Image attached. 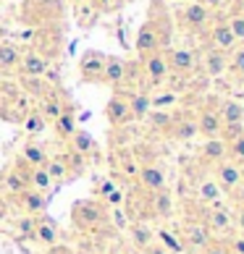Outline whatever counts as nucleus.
Wrapping results in <instances>:
<instances>
[{"mask_svg": "<svg viewBox=\"0 0 244 254\" xmlns=\"http://www.w3.org/2000/svg\"><path fill=\"white\" fill-rule=\"evenodd\" d=\"M29 171H32V168L18 157L11 171L3 173V189H5V194L18 196V194H24L26 189H29Z\"/></svg>", "mask_w": 244, "mask_h": 254, "instance_id": "obj_4", "label": "nucleus"}, {"mask_svg": "<svg viewBox=\"0 0 244 254\" xmlns=\"http://www.w3.org/2000/svg\"><path fill=\"white\" fill-rule=\"evenodd\" d=\"M210 48L221 50V53H231L237 48V40H234V34H231L226 21H218V24L210 26Z\"/></svg>", "mask_w": 244, "mask_h": 254, "instance_id": "obj_13", "label": "nucleus"}, {"mask_svg": "<svg viewBox=\"0 0 244 254\" xmlns=\"http://www.w3.org/2000/svg\"><path fill=\"white\" fill-rule=\"evenodd\" d=\"M124 79H126V63L121 61V58H116V55H105V65H102V81L118 87Z\"/></svg>", "mask_w": 244, "mask_h": 254, "instance_id": "obj_18", "label": "nucleus"}, {"mask_svg": "<svg viewBox=\"0 0 244 254\" xmlns=\"http://www.w3.org/2000/svg\"><path fill=\"white\" fill-rule=\"evenodd\" d=\"M142 252H145V254H168V252H165V247H163V244H161V241H155V239L150 241V244H147V247H145Z\"/></svg>", "mask_w": 244, "mask_h": 254, "instance_id": "obj_43", "label": "nucleus"}, {"mask_svg": "<svg viewBox=\"0 0 244 254\" xmlns=\"http://www.w3.org/2000/svg\"><path fill=\"white\" fill-rule=\"evenodd\" d=\"M29 189L40 191V194H48L53 189V178L48 176L45 168H32L29 171Z\"/></svg>", "mask_w": 244, "mask_h": 254, "instance_id": "obj_29", "label": "nucleus"}, {"mask_svg": "<svg viewBox=\"0 0 244 254\" xmlns=\"http://www.w3.org/2000/svg\"><path fill=\"white\" fill-rule=\"evenodd\" d=\"M229 196H231V199L237 202L239 207H244V181H242V184H239V186H237V189H234Z\"/></svg>", "mask_w": 244, "mask_h": 254, "instance_id": "obj_44", "label": "nucleus"}, {"mask_svg": "<svg viewBox=\"0 0 244 254\" xmlns=\"http://www.w3.org/2000/svg\"><path fill=\"white\" fill-rule=\"evenodd\" d=\"M184 24L186 26H192V29H202V26H208L210 24V11H208V5L205 3H189L184 8Z\"/></svg>", "mask_w": 244, "mask_h": 254, "instance_id": "obj_17", "label": "nucleus"}, {"mask_svg": "<svg viewBox=\"0 0 244 254\" xmlns=\"http://www.w3.org/2000/svg\"><path fill=\"white\" fill-rule=\"evenodd\" d=\"M126 100H129V116H131V118H137V121L147 118V113L153 110L147 92H134V95H129Z\"/></svg>", "mask_w": 244, "mask_h": 254, "instance_id": "obj_25", "label": "nucleus"}, {"mask_svg": "<svg viewBox=\"0 0 244 254\" xmlns=\"http://www.w3.org/2000/svg\"><path fill=\"white\" fill-rule=\"evenodd\" d=\"M197 131H200V136L205 139H215L223 134V126H221V116L215 108H202L200 116H197Z\"/></svg>", "mask_w": 244, "mask_h": 254, "instance_id": "obj_10", "label": "nucleus"}, {"mask_svg": "<svg viewBox=\"0 0 244 254\" xmlns=\"http://www.w3.org/2000/svg\"><path fill=\"white\" fill-rule=\"evenodd\" d=\"M202 68H205V73H208V76H213V79L223 76V73L229 71V55L210 48L208 53L202 55Z\"/></svg>", "mask_w": 244, "mask_h": 254, "instance_id": "obj_15", "label": "nucleus"}, {"mask_svg": "<svg viewBox=\"0 0 244 254\" xmlns=\"http://www.w3.org/2000/svg\"><path fill=\"white\" fill-rule=\"evenodd\" d=\"M131 233H134V241L139 244V249H145L147 244L153 241V233H147L145 225H134V228H131Z\"/></svg>", "mask_w": 244, "mask_h": 254, "instance_id": "obj_39", "label": "nucleus"}, {"mask_svg": "<svg viewBox=\"0 0 244 254\" xmlns=\"http://www.w3.org/2000/svg\"><path fill=\"white\" fill-rule=\"evenodd\" d=\"M226 24H229L231 34H234V40H237V42H244V13H234Z\"/></svg>", "mask_w": 244, "mask_h": 254, "instance_id": "obj_36", "label": "nucleus"}, {"mask_svg": "<svg viewBox=\"0 0 244 254\" xmlns=\"http://www.w3.org/2000/svg\"><path fill=\"white\" fill-rule=\"evenodd\" d=\"M165 63H168V71H173V73H189L197 68V53L189 50V48H176L165 55Z\"/></svg>", "mask_w": 244, "mask_h": 254, "instance_id": "obj_7", "label": "nucleus"}, {"mask_svg": "<svg viewBox=\"0 0 244 254\" xmlns=\"http://www.w3.org/2000/svg\"><path fill=\"white\" fill-rule=\"evenodd\" d=\"M102 65H105V55H102V53H97V50L84 53L81 61H79L81 79H84V81H92V84L102 81Z\"/></svg>", "mask_w": 244, "mask_h": 254, "instance_id": "obj_8", "label": "nucleus"}, {"mask_svg": "<svg viewBox=\"0 0 244 254\" xmlns=\"http://www.w3.org/2000/svg\"><path fill=\"white\" fill-rule=\"evenodd\" d=\"M63 110H66V108H63V102H61L58 97H53V95H50V97H45V100H42V105H40V113H42V118H45V121H55Z\"/></svg>", "mask_w": 244, "mask_h": 254, "instance_id": "obj_32", "label": "nucleus"}, {"mask_svg": "<svg viewBox=\"0 0 244 254\" xmlns=\"http://www.w3.org/2000/svg\"><path fill=\"white\" fill-rule=\"evenodd\" d=\"M124 3V0H97V5H100V11H116V8Z\"/></svg>", "mask_w": 244, "mask_h": 254, "instance_id": "obj_45", "label": "nucleus"}, {"mask_svg": "<svg viewBox=\"0 0 244 254\" xmlns=\"http://www.w3.org/2000/svg\"><path fill=\"white\" fill-rule=\"evenodd\" d=\"M34 225H37V220L32 218V215H29V218H24V220H18V228H21V233H26V236H32V233H34Z\"/></svg>", "mask_w": 244, "mask_h": 254, "instance_id": "obj_42", "label": "nucleus"}, {"mask_svg": "<svg viewBox=\"0 0 244 254\" xmlns=\"http://www.w3.org/2000/svg\"><path fill=\"white\" fill-rule=\"evenodd\" d=\"M176 102H179V95H176V92H161V95H150V105H153V110H171Z\"/></svg>", "mask_w": 244, "mask_h": 254, "instance_id": "obj_33", "label": "nucleus"}, {"mask_svg": "<svg viewBox=\"0 0 244 254\" xmlns=\"http://www.w3.org/2000/svg\"><path fill=\"white\" fill-rule=\"evenodd\" d=\"M16 199L26 210V215H40V212L48 210V196L40 194V191H34V189H26L24 194H18Z\"/></svg>", "mask_w": 244, "mask_h": 254, "instance_id": "obj_20", "label": "nucleus"}, {"mask_svg": "<svg viewBox=\"0 0 244 254\" xmlns=\"http://www.w3.org/2000/svg\"><path fill=\"white\" fill-rule=\"evenodd\" d=\"M226 247L231 254H244V236L242 233H231L229 241H226Z\"/></svg>", "mask_w": 244, "mask_h": 254, "instance_id": "obj_40", "label": "nucleus"}, {"mask_svg": "<svg viewBox=\"0 0 244 254\" xmlns=\"http://www.w3.org/2000/svg\"><path fill=\"white\" fill-rule=\"evenodd\" d=\"M215 184L221 186V191L223 194H231L237 186L244 181V176H242V163H237V160H221V163H215Z\"/></svg>", "mask_w": 244, "mask_h": 254, "instance_id": "obj_2", "label": "nucleus"}, {"mask_svg": "<svg viewBox=\"0 0 244 254\" xmlns=\"http://www.w3.org/2000/svg\"><path fill=\"white\" fill-rule=\"evenodd\" d=\"M158 239H161V244L165 247V252H168V254H171V252H184V244H181V239L171 236L168 231H161V233H158Z\"/></svg>", "mask_w": 244, "mask_h": 254, "instance_id": "obj_37", "label": "nucleus"}, {"mask_svg": "<svg viewBox=\"0 0 244 254\" xmlns=\"http://www.w3.org/2000/svg\"><path fill=\"white\" fill-rule=\"evenodd\" d=\"M200 155H202L205 163L215 165V163H221V160H226V157H229V142H226L223 136L205 139V144H202V149H200Z\"/></svg>", "mask_w": 244, "mask_h": 254, "instance_id": "obj_16", "label": "nucleus"}, {"mask_svg": "<svg viewBox=\"0 0 244 254\" xmlns=\"http://www.w3.org/2000/svg\"><path fill=\"white\" fill-rule=\"evenodd\" d=\"M45 171H48V176L53 178V184L55 181H63L66 176H69V165H66V157H53V160H48V163L42 165Z\"/></svg>", "mask_w": 244, "mask_h": 254, "instance_id": "obj_31", "label": "nucleus"}, {"mask_svg": "<svg viewBox=\"0 0 244 254\" xmlns=\"http://www.w3.org/2000/svg\"><path fill=\"white\" fill-rule=\"evenodd\" d=\"M155 50H161V26H158L155 18H150L137 32V53L145 58V55L155 53Z\"/></svg>", "mask_w": 244, "mask_h": 254, "instance_id": "obj_5", "label": "nucleus"}, {"mask_svg": "<svg viewBox=\"0 0 244 254\" xmlns=\"http://www.w3.org/2000/svg\"><path fill=\"white\" fill-rule=\"evenodd\" d=\"M137 181H139V186H142L147 194L165 189V173H163V168H161V165H155V163H147V165L139 168Z\"/></svg>", "mask_w": 244, "mask_h": 254, "instance_id": "obj_9", "label": "nucleus"}, {"mask_svg": "<svg viewBox=\"0 0 244 254\" xmlns=\"http://www.w3.org/2000/svg\"><path fill=\"white\" fill-rule=\"evenodd\" d=\"M173 121H176V116L171 110H150L147 113V124L153 131H158V134H171Z\"/></svg>", "mask_w": 244, "mask_h": 254, "instance_id": "obj_21", "label": "nucleus"}, {"mask_svg": "<svg viewBox=\"0 0 244 254\" xmlns=\"http://www.w3.org/2000/svg\"><path fill=\"white\" fill-rule=\"evenodd\" d=\"M200 223L208 228L210 236H231V233H234V218H231V212L221 202L218 204H210L208 210H205Z\"/></svg>", "mask_w": 244, "mask_h": 254, "instance_id": "obj_1", "label": "nucleus"}, {"mask_svg": "<svg viewBox=\"0 0 244 254\" xmlns=\"http://www.w3.org/2000/svg\"><path fill=\"white\" fill-rule=\"evenodd\" d=\"M74 223L79 225V228H95V225H100L102 220H105V207H102L100 202H77L74 204V212H71Z\"/></svg>", "mask_w": 244, "mask_h": 254, "instance_id": "obj_3", "label": "nucleus"}, {"mask_svg": "<svg viewBox=\"0 0 244 254\" xmlns=\"http://www.w3.org/2000/svg\"><path fill=\"white\" fill-rule=\"evenodd\" d=\"M53 126H55V134H58L61 139H66V142L77 134V118H74L71 110H63L61 116L53 121Z\"/></svg>", "mask_w": 244, "mask_h": 254, "instance_id": "obj_26", "label": "nucleus"}, {"mask_svg": "<svg viewBox=\"0 0 244 254\" xmlns=\"http://www.w3.org/2000/svg\"><path fill=\"white\" fill-rule=\"evenodd\" d=\"M18 61H21V55H18L16 45H11V42H0V68H3V71L18 68Z\"/></svg>", "mask_w": 244, "mask_h": 254, "instance_id": "obj_30", "label": "nucleus"}, {"mask_svg": "<svg viewBox=\"0 0 244 254\" xmlns=\"http://www.w3.org/2000/svg\"><path fill=\"white\" fill-rule=\"evenodd\" d=\"M168 136L179 139V142H189V139L200 136V131H197V118H176Z\"/></svg>", "mask_w": 244, "mask_h": 254, "instance_id": "obj_23", "label": "nucleus"}, {"mask_svg": "<svg viewBox=\"0 0 244 254\" xmlns=\"http://www.w3.org/2000/svg\"><path fill=\"white\" fill-rule=\"evenodd\" d=\"M229 68L237 76H244V48H234V55L229 58Z\"/></svg>", "mask_w": 244, "mask_h": 254, "instance_id": "obj_38", "label": "nucleus"}, {"mask_svg": "<svg viewBox=\"0 0 244 254\" xmlns=\"http://www.w3.org/2000/svg\"><path fill=\"white\" fill-rule=\"evenodd\" d=\"M197 196H200V202L205 204H218L223 199V191H221V186L215 184V178H202L200 184H197Z\"/></svg>", "mask_w": 244, "mask_h": 254, "instance_id": "obj_22", "label": "nucleus"}, {"mask_svg": "<svg viewBox=\"0 0 244 254\" xmlns=\"http://www.w3.org/2000/svg\"><path fill=\"white\" fill-rule=\"evenodd\" d=\"M210 241H213V236L208 233V228H205L202 223H189L181 231V244H184V249H189V252H205L210 247Z\"/></svg>", "mask_w": 244, "mask_h": 254, "instance_id": "obj_6", "label": "nucleus"}, {"mask_svg": "<svg viewBox=\"0 0 244 254\" xmlns=\"http://www.w3.org/2000/svg\"><path fill=\"white\" fill-rule=\"evenodd\" d=\"M105 118H108L110 126H124L126 121L131 118L129 116V100L124 95H113L108 100V105H105Z\"/></svg>", "mask_w": 244, "mask_h": 254, "instance_id": "obj_14", "label": "nucleus"}, {"mask_svg": "<svg viewBox=\"0 0 244 254\" xmlns=\"http://www.w3.org/2000/svg\"><path fill=\"white\" fill-rule=\"evenodd\" d=\"M237 223H239V233L244 236V207H239V215H237Z\"/></svg>", "mask_w": 244, "mask_h": 254, "instance_id": "obj_46", "label": "nucleus"}, {"mask_svg": "<svg viewBox=\"0 0 244 254\" xmlns=\"http://www.w3.org/2000/svg\"><path fill=\"white\" fill-rule=\"evenodd\" d=\"M69 144H71V152L89 157V155H92V149H95V139H92V136L87 134V131L77 128V134H74V136L69 139Z\"/></svg>", "mask_w": 244, "mask_h": 254, "instance_id": "obj_28", "label": "nucleus"}, {"mask_svg": "<svg viewBox=\"0 0 244 254\" xmlns=\"http://www.w3.org/2000/svg\"><path fill=\"white\" fill-rule=\"evenodd\" d=\"M229 157L237 160V163H244V131L229 139Z\"/></svg>", "mask_w": 244, "mask_h": 254, "instance_id": "obj_35", "label": "nucleus"}, {"mask_svg": "<svg viewBox=\"0 0 244 254\" xmlns=\"http://www.w3.org/2000/svg\"><path fill=\"white\" fill-rule=\"evenodd\" d=\"M18 65H21V71L26 73V76H32V79H37V76H42L45 71H48V61L42 58V55H37V53H26L21 61H18Z\"/></svg>", "mask_w": 244, "mask_h": 254, "instance_id": "obj_24", "label": "nucleus"}, {"mask_svg": "<svg viewBox=\"0 0 244 254\" xmlns=\"http://www.w3.org/2000/svg\"><path fill=\"white\" fill-rule=\"evenodd\" d=\"M202 254H231V252H229V247L223 241H210V247L205 249Z\"/></svg>", "mask_w": 244, "mask_h": 254, "instance_id": "obj_41", "label": "nucleus"}, {"mask_svg": "<svg viewBox=\"0 0 244 254\" xmlns=\"http://www.w3.org/2000/svg\"><path fill=\"white\" fill-rule=\"evenodd\" d=\"M229 0H205V5H213V8H221V5H226Z\"/></svg>", "mask_w": 244, "mask_h": 254, "instance_id": "obj_47", "label": "nucleus"}, {"mask_svg": "<svg viewBox=\"0 0 244 254\" xmlns=\"http://www.w3.org/2000/svg\"><path fill=\"white\" fill-rule=\"evenodd\" d=\"M142 65H145V73H147L150 84H161V81L168 76V63H165V55H163L161 50L145 55Z\"/></svg>", "mask_w": 244, "mask_h": 254, "instance_id": "obj_11", "label": "nucleus"}, {"mask_svg": "<svg viewBox=\"0 0 244 254\" xmlns=\"http://www.w3.org/2000/svg\"><path fill=\"white\" fill-rule=\"evenodd\" d=\"M18 157L24 160L29 168H42L45 163H48V152H45V147L40 142H24L21 144V152H18Z\"/></svg>", "mask_w": 244, "mask_h": 254, "instance_id": "obj_19", "label": "nucleus"}, {"mask_svg": "<svg viewBox=\"0 0 244 254\" xmlns=\"http://www.w3.org/2000/svg\"><path fill=\"white\" fill-rule=\"evenodd\" d=\"M32 236L40 241L42 247H55V244H58V228H55L53 223H48V220H40V223L34 225Z\"/></svg>", "mask_w": 244, "mask_h": 254, "instance_id": "obj_27", "label": "nucleus"}, {"mask_svg": "<svg viewBox=\"0 0 244 254\" xmlns=\"http://www.w3.org/2000/svg\"><path fill=\"white\" fill-rule=\"evenodd\" d=\"M45 124H48V121L42 118L40 110H32V113H26V116H24V131H26V134H40V131L45 128Z\"/></svg>", "mask_w": 244, "mask_h": 254, "instance_id": "obj_34", "label": "nucleus"}, {"mask_svg": "<svg viewBox=\"0 0 244 254\" xmlns=\"http://www.w3.org/2000/svg\"><path fill=\"white\" fill-rule=\"evenodd\" d=\"M242 176H244V163H242Z\"/></svg>", "mask_w": 244, "mask_h": 254, "instance_id": "obj_48", "label": "nucleus"}, {"mask_svg": "<svg viewBox=\"0 0 244 254\" xmlns=\"http://www.w3.org/2000/svg\"><path fill=\"white\" fill-rule=\"evenodd\" d=\"M173 194L168 191V189H161V191H153L150 194V212L155 215V218H161V220H168L173 215Z\"/></svg>", "mask_w": 244, "mask_h": 254, "instance_id": "obj_12", "label": "nucleus"}]
</instances>
